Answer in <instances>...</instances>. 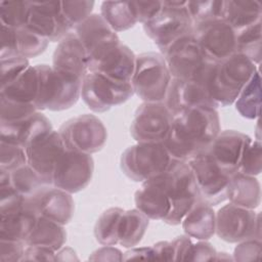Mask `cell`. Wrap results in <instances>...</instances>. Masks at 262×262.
<instances>
[{
    "mask_svg": "<svg viewBox=\"0 0 262 262\" xmlns=\"http://www.w3.org/2000/svg\"><path fill=\"white\" fill-rule=\"evenodd\" d=\"M133 94L131 83L115 81L96 72H88L83 78L81 97L95 113H103L124 103Z\"/></svg>",
    "mask_w": 262,
    "mask_h": 262,
    "instance_id": "8",
    "label": "cell"
},
{
    "mask_svg": "<svg viewBox=\"0 0 262 262\" xmlns=\"http://www.w3.org/2000/svg\"><path fill=\"white\" fill-rule=\"evenodd\" d=\"M193 174L200 198L212 207L227 200V187L230 176L211 158L207 150L186 162Z\"/></svg>",
    "mask_w": 262,
    "mask_h": 262,
    "instance_id": "10",
    "label": "cell"
},
{
    "mask_svg": "<svg viewBox=\"0 0 262 262\" xmlns=\"http://www.w3.org/2000/svg\"><path fill=\"white\" fill-rule=\"evenodd\" d=\"M216 250L213 246L206 242L200 241L196 244H192L187 260L188 261H212L216 258Z\"/></svg>",
    "mask_w": 262,
    "mask_h": 262,
    "instance_id": "49",
    "label": "cell"
},
{
    "mask_svg": "<svg viewBox=\"0 0 262 262\" xmlns=\"http://www.w3.org/2000/svg\"><path fill=\"white\" fill-rule=\"evenodd\" d=\"M215 233L227 243L260 239V215L254 210L229 203L216 213Z\"/></svg>",
    "mask_w": 262,
    "mask_h": 262,
    "instance_id": "11",
    "label": "cell"
},
{
    "mask_svg": "<svg viewBox=\"0 0 262 262\" xmlns=\"http://www.w3.org/2000/svg\"><path fill=\"white\" fill-rule=\"evenodd\" d=\"M262 8L259 1H225L223 20L234 32L261 21Z\"/></svg>",
    "mask_w": 262,
    "mask_h": 262,
    "instance_id": "28",
    "label": "cell"
},
{
    "mask_svg": "<svg viewBox=\"0 0 262 262\" xmlns=\"http://www.w3.org/2000/svg\"><path fill=\"white\" fill-rule=\"evenodd\" d=\"M39 76L36 66H30L15 81L0 89V98L34 103L37 98Z\"/></svg>",
    "mask_w": 262,
    "mask_h": 262,
    "instance_id": "29",
    "label": "cell"
},
{
    "mask_svg": "<svg viewBox=\"0 0 262 262\" xmlns=\"http://www.w3.org/2000/svg\"><path fill=\"white\" fill-rule=\"evenodd\" d=\"M172 78L193 80L210 61L192 34L174 42L164 53Z\"/></svg>",
    "mask_w": 262,
    "mask_h": 262,
    "instance_id": "12",
    "label": "cell"
},
{
    "mask_svg": "<svg viewBox=\"0 0 262 262\" xmlns=\"http://www.w3.org/2000/svg\"><path fill=\"white\" fill-rule=\"evenodd\" d=\"M66 149L59 132L52 130L25 150L28 165L43 179L45 184L52 185L54 168Z\"/></svg>",
    "mask_w": 262,
    "mask_h": 262,
    "instance_id": "17",
    "label": "cell"
},
{
    "mask_svg": "<svg viewBox=\"0 0 262 262\" xmlns=\"http://www.w3.org/2000/svg\"><path fill=\"white\" fill-rule=\"evenodd\" d=\"M0 57L1 59L18 57L15 46V30L5 26H1Z\"/></svg>",
    "mask_w": 262,
    "mask_h": 262,
    "instance_id": "48",
    "label": "cell"
},
{
    "mask_svg": "<svg viewBox=\"0 0 262 262\" xmlns=\"http://www.w3.org/2000/svg\"><path fill=\"white\" fill-rule=\"evenodd\" d=\"M9 173L12 187L26 199L33 196L41 188L47 186L43 179L28 164Z\"/></svg>",
    "mask_w": 262,
    "mask_h": 262,
    "instance_id": "37",
    "label": "cell"
},
{
    "mask_svg": "<svg viewBox=\"0 0 262 262\" xmlns=\"http://www.w3.org/2000/svg\"><path fill=\"white\" fill-rule=\"evenodd\" d=\"M136 55L119 42L101 50L87 61L88 72H96L115 81L131 83L135 71Z\"/></svg>",
    "mask_w": 262,
    "mask_h": 262,
    "instance_id": "16",
    "label": "cell"
},
{
    "mask_svg": "<svg viewBox=\"0 0 262 262\" xmlns=\"http://www.w3.org/2000/svg\"><path fill=\"white\" fill-rule=\"evenodd\" d=\"M73 32L82 43L88 59L106 47L121 42L117 33L105 19L97 13L88 16L84 21L78 25Z\"/></svg>",
    "mask_w": 262,
    "mask_h": 262,
    "instance_id": "23",
    "label": "cell"
},
{
    "mask_svg": "<svg viewBox=\"0 0 262 262\" xmlns=\"http://www.w3.org/2000/svg\"><path fill=\"white\" fill-rule=\"evenodd\" d=\"M58 132L67 149L88 155L99 151L107 138L102 122L96 116L88 114L68 120Z\"/></svg>",
    "mask_w": 262,
    "mask_h": 262,
    "instance_id": "9",
    "label": "cell"
},
{
    "mask_svg": "<svg viewBox=\"0 0 262 262\" xmlns=\"http://www.w3.org/2000/svg\"><path fill=\"white\" fill-rule=\"evenodd\" d=\"M173 161L164 142H137L123 151L120 165L128 178L144 182L167 171Z\"/></svg>",
    "mask_w": 262,
    "mask_h": 262,
    "instance_id": "6",
    "label": "cell"
},
{
    "mask_svg": "<svg viewBox=\"0 0 262 262\" xmlns=\"http://www.w3.org/2000/svg\"><path fill=\"white\" fill-rule=\"evenodd\" d=\"M56 251L41 246H26L23 261H55Z\"/></svg>",
    "mask_w": 262,
    "mask_h": 262,
    "instance_id": "50",
    "label": "cell"
},
{
    "mask_svg": "<svg viewBox=\"0 0 262 262\" xmlns=\"http://www.w3.org/2000/svg\"><path fill=\"white\" fill-rule=\"evenodd\" d=\"M224 7L225 1H186V9L193 26L211 20L223 19Z\"/></svg>",
    "mask_w": 262,
    "mask_h": 262,
    "instance_id": "38",
    "label": "cell"
},
{
    "mask_svg": "<svg viewBox=\"0 0 262 262\" xmlns=\"http://www.w3.org/2000/svg\"><path fill=\"white\" fill-rule=\"evenodd\" d=\"M160 177L170 201V212L163 221L178 225L200 199L193 174L186 162L174 160Z\"/></svg>",
    "mask_w": 262,
    "mask_h": 262,
    "instance_id": "3",
    "label": "cell"
},
{
    "mask_svg": "<svg viewBox=\"0 0 262 262\" xmlns=\"http://www.w3.org/2000/svg\"><path fill=\"white\" fill-rule=\"evenodd\" d=\"M67 241L64 225L49 220L44 217H38L36 224L26 241V246H41L58 251Z\"/></svg>",
    "mask_w": 262,
    "mask_h": 262,
    "instance_id": "30",
    "label": "cell"
},
{
    "mask_svg": "<svg viewBox=\"0 0 262 262\" xmlns=\"http://www.w3.org/2000/svg\"><path fill=\"white\" fill-rule=\"evenodd\" d=\"M143 30L163 54L174 42L192 34L193 24L186 1H163L161 11L143 24Z\"/></svg>",
    "mask_w": 262,
    "mask_h": 262,
    "instance_id": "7",
    "label": "cell"
},
{
    "mask_svg": "<svg viewBox=\"0 0 262 262\" xmlns=\"http://www.w3.org/2000/svg\"><path fill=\"white\" fill-rule=\"evenodd\" d=\"M234 102L235 108L242 117L250 120L259 118L261 110V75L259 70L245 85Z\"/></svg>",
    "mask_w": 262,
    "mask_h": 262,
    "instance_id": "33",
    "label": "cell"
},
{
    "mask_svg": "<svg viewBox=\"0 0 262 262\" xmlns=\"http://www.w3.org/2000/svg\"><path fill=\"white\" fill-rule=\"evenodd\" d=\"M138 23L144 24L152 19L162 9L163 1H133Z\"/></svg>",
    "mask_w": 262,
    "mask_h": 262,
    "instance_id": "47",
    "label": "cell"
},
{
    "mask_svg": "<svg viewBox=\"0 0 262 262\" xmlns=\"http://www.w3.org/2000/svg\"><path fill=\"white\" fill-rule=\"evenodd\" d=\"M28 164L26 150L19 146L1 142L0 144V169L13 171Z\"/></svg>",
    "mask_w": 262,
    "mask_h": 262,
    "instance_id": "43",
    "label": "cell"
},
{
    "mask_svg": "<svg viewBox=\"0 0 262 262\" xmlns=\"http://www.w3.org/2000/svg\"><path fill=\"white\" fill-rule=\"evenodd\" d=\"M174 248V261L187 260L192 243L188 235H180L172 241Z\"/></svg>",
    "mask_w": 262,
    "mask_h": 262,
    "instance_id": "51",
    "label": "cell"
},
{
    "mask_svg": "<svg viewBox=\"0 0 262 262\" xmlns=\"http://www.w3.org/2000/svg\"><path fill=\"white\" fill-rule=\"evenodd\" d=\"M26 27L47 38L50 42H59L73 32L62 15L60 1L30 2V13Z\"/></svg>",
    "mask_w": 262,
    "mask_h": 262,
    "instance_id": "18",
    "label": "cell"
},
{
    "mask_svg": "<svg viewBox=\"0 0 262 262\" xmlns=\"http://www.w3.org/2000/svg\"><path fill=\"white\" fill-rule=\"evenodd\" d=\"M26 244L15 241H2L0 244V260L3 262L23 261Z\"/></svg>",
    "mask_w": 262,
    "mask_h": 262,
    "instance_id": "46",
    "label": "cell"
},
{
    "mask_svg": "<svg viewBox=\"0 0 262 262\" xmlns=\"http://www.w3.org/2000/svg\"><path fill=\"white\" fill-rule=\"evenodd\" d=\"M257 70V64L237 52L216 62L208 88L217 107L234 103Z\"/></svg>",
    "mask_w": 262,
    "mask_h": 262,
    "instance_id": "2",
    "label": "cell"
},
{
    "mask_svg": "<svg viewBox=\"0 0 262 262\" xmlns=\"http://www.w3.org/2000/svg\"><path fill=\"white\" fill-rule=\"evenodd\" d=\"M100 15L115 32L129 30L138 23L133 1H104Z\"/></svg>",
    "mask_w": 262,
    "mask_h": 262,
    "instance_id": "32",
    "label": "cell"
},
{
    "mask_svg": "<svg viewBox=\"0 0 262 262\" xmlns=\"http://www.w3.org/2000/svg\"><path fill=\"white\" fill-rule=\"evenodd\" d=\"M90 260H102V261H112V260H123L122 252L114 247L104 246L97 251H95Z\"/></svg>",
    "mask_w": 262,
    "mask_h": 262,
    "instance_id": "53",
    "label": "cell"
},
{
    "mask_svg": "<svg viewBox=\"0 0 262 262\" xmlns=\"http://www.w3.org/2000/svg\"><path fill=\"white\" fill-rule=\"evenodd\" d=\"M261 21L235 32V52L241 53L255 64L261 61Z\"/></svg>",
    "mask_w": 262,
    "mask_h": 262,
    "instance_id": "34",
    "label": "cell"
},
{
    "mask_svg": "<svg viewBox=\"0 0 262 262\" xmlns=\"http://www.w3.org/2000/svg\"><path fill=\"white\" fill-rule=\"evenodd\" d=\"M130 259H145L154 260L152 248L151 247H142V248H132L123 255V260Z\"/></svg>",
    "mask_w": 262,
    "mask_h": 262,
    "instance_id": "54",
    "label": "cell"
},
{
    "mask_svg": "<svg viewBox=\"0 0 262 262\" xmlns=\"http://www.w3.org/2000/svg\"><path fill=\"white\" fill-rule=\"evenodd\" d=\"M94 162L91 155L66 149L52 175V186L70 193L84 189L91 181Z\"/></svg>",
    "mask_w": 262,
    "mask_h": 262,
    "instance_id": "14",
    "label": "cell"
},
{
    "mask_svg": "<svg viewBox=\"0 0 262 262\" xmlns=\"http://www.w3.org/2000/svg\"><path fill=\"white\" fill-rule=\"evenodd\" d=\"M164 102L172 116L183 110L195 106L217 108L207 86L196 80L172 78Z\"/></svg>",
    "mask_w": 262,
    "mask_h": 262,
    "instance_id": "20",
    "label": "cell"
},
{
    "mask_svg": "<svg viewBox=\"0 0 262 262\" xmlns=\"http://www.w3.org/2000/svg\"><path fill=\"white\" fill-rule=\"evenodd\" d=\"M136 209L148 219L164 220L170 212V201L160 175L144 181L134 194Z\"/></svg>",
    "mask_w": 262,
    "mask_h": 262,
    "instance_id": "25",
    "label": "cell"
},
{
    "mask_svg": "<svg viewBox=\"0 0 262 262\" xmlns=\"http://www.w3.org/2000/svg\"><path fill=\"white\" fill-rule=\"evenodd\" d=\"M192 35L205 55L213 61H221L235 52V32L223 19L193 26Z\"/></svg>",
    "mask_w": 262,
    "mask_h": 262,
    "instance_id": "15",
    "label": "cell"
},
{
    "mask_svg": "<svg viewBox=\"0 0 262 262\" xmlns=\"http://www.w3.org/2000/svg\"><path fill=\"white\" fill-rule=\"evenodd\" d=\"M124 210L113 207L105 210L97 219L94 227V236L102 246L118 244V230Z\"/></svg>",
    "mask_w": 262,
    "mask_h": 262,
    "instance_id": "35",
    "label": "cell"
},
{
    "mask_svg": "<svg viewBox=\"0 0 262 262\" xmlns=\"http://www.w3.org/2000/svg\"><path fill=\"white\" fill-rule=\"evenodd\" d=\"M1 116L0 123H12L24 120L36 112H39L34 103L17 102L0 98Z\"/></svg>",
    "mask_w": 262,
    "mask_h": 262,
    "instance_id": "42",
    "label": "cell"
},
{
    "mask_svg": "<svg viewBox=\"0 0 262 262\" xmlns=\"http://www.w3.org/2000/svg\"><path fill=\"white\" fill-rule=\"evenodd\" d=\"M262 169V144L260 140H251L245 147L237 172L245 175L256 176Z\"/></svg>",
    "mask_w": 262,
    "mask_h": 262,
    "instance_id": "40",
    "label": "cell"
},
{
    "mask_svg": "<svg viewBox=\"0 0 262 262\" xmlns=\"http://www.w3.org/2000/svg\"><path fill=\"white\" fill-rule=\"evenodd\" d=\"M252 138L234 130L220 131L206 149L216 164L227 174L237 172L243 151Z\"/></svg>",
    "mask_w": 262,
    "mask_h": 262,
    "instance_id": "22",
    "label": "cell"
},
{
    "mask_svg": "<svg viewBox=\"0 0 262 262\" xmlns=\"http://www.w3.org/2000/svg\"><path fill=\"white\" fill-rule=\"evenodd\" d=\"M62 15L72 31L92 13L93 1H60Z\"/></svg>",
    "mask_w": 262,
    "mask_h": 262,
    "instance_id": "41",
    "label": "cell"
},
{
    "mask_svg": "<svg viewBox=\"0 0 262 262\" xmlns=\"http://www.w3.org/2000/svg\"><path fill=\"white\" fill-rule=\"evenodd\" d=\"M30 13L29 1H0L1 26L19 29L28 24Z\"/></svg>",
    "mask_w": 262,
    "mask_h": 262,
    "instance_id": "39",
    "label": "cell"
},
{
    "mask_svg": "<svg viewBox=\"0 0 262 262\" xmlns=\"http://www.w3.org/2000/svg\"><path fill=\"white\" fill-rule=\"evenodd\" d=\"M171 80L162 53L144 52L136 56L131 85L134 93L144 102H164Z\"/></svg>",
    "mask_w": 262,
    "mask_h": 262,
    "instance_id": "5",
    "label": "cell"
},
{
    "mask_svg": "<svg viewBox=\"0 0 262 262\" xmlns=\"http://www.w3.org/2000/svg\"><path fill=\"white\" fill-rule=\"evenodd\" d=\"M227 200L229 203L255 210L261 202L260 183L255 176L235 172L230 176L227 187Z\"/></svg>",
    "mask_w": 262,
    "mask_h": 262,
    "instance_id": "27",
    "label": "cell"
},
{
    "mask_svg": "<svg viewBox=\"0 0 262 262\" xmlns=\"http://www.w3.org/2000/svg\"><path fill=\"white\" fill-rule=\"evenodd\" d=\"M261 243L259 238H249L239 242L233 252V260L253 261L260 258Z\"/></svg>",
    "mask_w": 262,
    "mask_h": 262,
    "instance_id": "45",
    "label": "cell"
},
{
    "mask_svg": "<svg viewBox=\"0 0 262 262\" xmlns=\"http://www.w3.org/2000/svg\"><path fill=\"white\" fill-rule=\"evenodd\" d=\"M28 204L39 217H44L61 225L68 224L74 214V200L72 193L47 185L27 199Z\"/></svg>",
    "mask_w": 262,
    "mask_h": 262,
    "instance_id": "19",
    "label": "cell"
},
{
    "mask_svg": "<svg viewBox=\"0 0 262 262\" xmlns=\"http://www.w3.org/2000/svg\"><path fill=\"white\" fill-rule=\"evenodd\" d=\"M87 53L74 34L71 32L60 40L53 52L52 69L61 74L83 80L88 73Z\"/></svg>",
    "mask_w": 262,
    "mask_h": 262,
    "instance_id": "24",
    "label": "cell"
},
{
    "mask_svg": "<svg viewBox=\"0 0 262 262\" xmlns=\"http://www.w3.org/2000/svg\"><path fill=\"white\" fill-rule=\"evenodd\" d=\"M154 260L174 261V248L172 242H159L152 247Z\"/></svg>",
    "mask_w": 262,
    "mask_h": 262,
    "instance_id": "52",
    "label": "cell"
},
{
    "mask_svg": "<svg viewBox=\"0 0 262 262\" xmlns=\"http://www.w3.org/2000/svg\"><path fill=\"white\" fill-rule=\"evenodd\" d=\"M172 114L165 102L141 103L130 126L131 136L137 142H164L172 124Z\"/></svg>",
    "mask_w": 262,
    "mask_h": 262,
    "instance_id": "13",
    "label": "cell"
},
{
    "mask_svg": "<svg viewBox=\"0 0 262 262\" xmlns=\"http://www.w3.org/2000/svg\"><path fill=\"white\" fill-rule=\"evenodd\" d=\"M49 119L40 112L12 123H0V142L26 149L32 143L52 131Z\"/></svg>",
    "mask_w": 262,
    "mask_h": 262,
    "instance_id": "21",
    "label": "cell"
},
{
    "mask_svg": "<svg viewBox=\"0 0 262 262\" xmlns=\"http://www.w3.org/2000/svg\"><path fill=\"white\" fill-rule=\"evenodd\" d=\"M219 132L220 119L217 108L190 107L173 115L164 144L173 160L187 162L206 150Z\"/></svg>",
    "mask_w": 262,
    "mask_h": 262,
    "instance_id": "1",
    "label": "cell"
},
{
    "mask_svg": "<svg viewBox=\"0 0 262 262\" xmlns=\"http://www.w3.org/2000/svg\"><path fill=\"white\" fill-rule=\"evenodd\" d=\"M15 30V46L18 57L32 58L41 54L50 42L47 38L29 29L23 27Z\"/></svg>",
    "mask_w": 262,
    "mask_h": 262,
    "instance_id": "36",
    "label": "cell"
},
{
    "mask_svg": "<svg viewBox=\"0 0 262 262\" xmlns=\"http://www.w3.org/2000/svg\"><path fill=\"white\" fill-rule=\"evenodd\" d=\"M36 68L39 87L35 106L38 111H63L78 101L83 80L56 72L48 64H37Z\"/></svg>",
    "mask_w": 262,
    "mask_h": 262,
    "instance_id": "4",
    "label": "cell"
},
{
    "mask_svg": "<svg viewBox=\"0 0 262 262\" xmlns=\"http://www.w3.org/2000/svg\"><path fill=\"white\" fill-rule=\"evenodd\" d=\"M29 67V59L24 57L1 59V88L15 81Z\"/></svg>",
    "mask_w": 262,
    "mask_h": 262,
    "instance_id": "44",
    "label": "cell"
},
{
    "mask_svg": "<svg viewBox=\"0 0 262 262\" xmlns=\"http://www.w3.org/2000/svg\"><path fill=\"white\" fill-rule=\"evenodd\" d=\"M186 235L199 241H207L215 234L216 213L213 207L201 198L181 221Z\"/></svg>",
    "mask_w": 262,
    "mask_h": 262,
    "instance_id": "26",
    "label": "cell"
},
{
    "mask_svg": "<svg viewBox=\"0 0 262 262\" xmlns=\"http://www.w3.org/2000/svg\"><path fill=\"white\" fill-rule=\"evenodd\" d=\"M149 219L138 209L124 211L118 230V244L125 248L137 246L148 227Z\"/></svg>",
    "mask_w": 262,
    "mask_h": 262,
    "instance_id": "31",
    "label": "cell"
}]
</instances>
